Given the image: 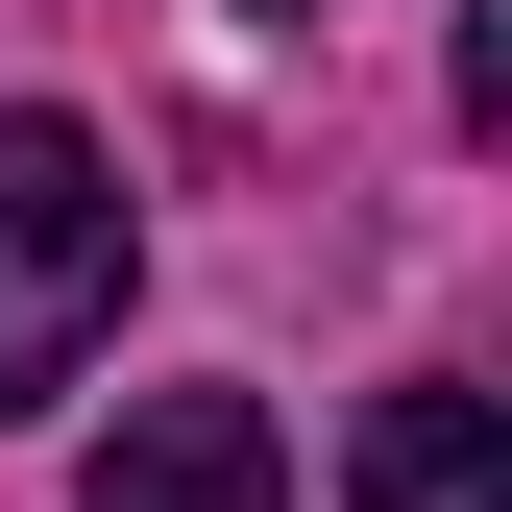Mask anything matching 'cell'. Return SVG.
Wrapping results in <instances>:
<instances>
[{
	"label": "cell",
	"mask_w": 512,
	"mask_h": 512,
	"mask_svg": "<svg viewBox=\"0 0 512 512\" xmlns=\"http://www.w3.org/2000/svg\"><path fill=\"white\" fill-rule=\"evenodd\" d=\"M74 512H293V439H269V391H147Z\"/></svg>",
	"instance_id": "obj_2"
},
{
	"label": "cell",
	"mask_w": 512,
	"mask_h": 512,
	"mask_svg": "<svg viewBox=\"0 0 512 512\" xmlns=\"http://www.w3.org/2000/svg\"><path fill=\"white\" fill-rule=\"evenodd\" d=\"M269 25H317V0H269Z\"/></svg>",
	"instance_id": "obj_4"
},
{
	"label": "cell",
	"mask_w": 512,
	"mask_h": 512,
	"mask_svg": "<svg viewBox=\"0 0 512 512\" xmlns=\"http://www.w3.org/2000/svg\"><path fill=\"white\" fill-rule=\"evenodd\" d=\"M342 488L366 512H512V439H488V391H366Z\"/></svg>",
	"instance_id": "obj_3"
},
{
	"label": "cell",
	"mask_w": 512,
	"mask_h": 512,
	"mask_svg": "<svg viewBox=\"0 0 512 512\" xmlns=\"http://www.w3.org/2000/svg\"><path fill=\"white\" fill-rule=\"evenodd\" d=\"M122 269H147V220H122V147L25 98V122H0V415H49V391L122 342Z\"/></svg>",
	"instance_id": "obj_1"
}]
</instances>
